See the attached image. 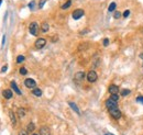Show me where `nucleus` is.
<instances>
[{"instance_id":"nucleus-5","label":"nucleus","mask_w":143,"mask_h":135,"mask_svg":"<svg viewBox=\"0 0 143 135\" xmlns=\"http://www.w3.org/2000/svg\"><path fill=\"white\" fill-rule=\"evenodd\" d=\"M110 114H111V116L113 119H120L121 118V112L118 108H115V109H111V110H109Z\"/></svg>"},{"instance_id":"nucleus-23","label":"nucleus","mask_w":143,"mask_h":135,"mask_svg":"<svg viewBox=\"0 0 143 135\" xmlns=\"http://www.w3.org/2000/svg\"><path fill=\"white\" fill-rule=\"evenodd\" d=\"M129 93H130V90L129 89H123L122 91H121V94H122V96H128Z\"/></svg>"},{"instance_id":"nucleus-31","label":"nucleus","mask_w":143,"mask_h":135,"mask_svg":"<svg viewBox=\"0 0 143 135\" xmlns=\"http://www.w3.org/2000/svg\"><path fill=\"white\" fill-rule=\"evenodd\" d=\"M19 135H28V133H27V131L22 130V131H20V132H19Z\"/></svg>"},{"instance_id":"nucleus-25","label":"nucleus","mask_w":143,"mask_h":135,"mask_svg":"<svg viewBox=\"0 0 143 135\" xmlns=\"http://www.w3.org/2000/svg\"><path fill=\"white\" fill-rule=\"evenodd\" d=\"M113 17H115V19H119V18L121 17V13L119 11H116L115 14H113Z\"/></svg>"},{"instance_id":"nucleus-15","label":"nucleus","mask_w":143,"mask_h":135,"mask_svg":"<svg viewBox=\"0 0 143 135\" xmlns=\"http://www.w3.org/2000/svg\"><path fill=\"white\" fill-rule=\"evenodd\" d=\"M71 6H72V0H67V1H66L64 5H62L61 8L63 9V10H65V9H68Z\"/></svg>"},{"instance_id":"nucleus-12","label":"nucleus","mask_w":143,"mask_h":135,"mask_svg":"<svg viewBox=\"0 0 143 135\" xmlns=\"http://www.w3.org/2000/svg\"><path fill=\"white\" fill-rule=\"evenodd\" d=\"M10 85H11V88H12V90H13V91H16V92H17L18 94H21V93H22V92H21V90H20L19 88H18L17 83L14 82V81H11Z\"/></svg>"},{"instance_id":"nucleus-2","label":"nucleus","mask_w":143,"mask_h":135,"mask_svg":"<svg viewBox=\"0 0 143 135\" xmlns=\"http://www.w3.org/2000/svg\"><path fill=\"white\" fill-rule=\"evenodd\" d=\"M24 85H25V87H27V88H29V89H34L35 86H36V82H35L34 79L28 78V79L24 80Z\"/></svg>"},{"instance_id":"nucleus-20","label":"nucleus","mask_w":143,"mask_h":135,"mask_svg":"<svg viewBox=\"0 0 143 135\" xmlns=\"http://www.w3.org/2000/svg\"><path fill=\"white\" fill-rule=\"evenodd\" d=\"M18 114H19L20 118H23V116L25 115V111H24V109H19V111H18Z\"/></svg>"},{"instance_id":"nucleus-22","label":"nucleus","mask_w":143,"mask_h":135,"mask_svg":"<svg viewBox=\"0 0 143 135\" xmlns=\"http://www.w3.org/2000/svg\"><path fill=\"white\" fill-rule=\"evenodd\" d=\"M110 99H111L112 101H115V102H118V100H119V96H118V94H111Z\"/></svg>"},{"instance_id":"nucleus-14","label":"nucleus","mask_w":143,"mask_h":135,"mask_svg":"<svg viewBox=\"0 0 143 135\" xmlns=\"http://www.w3.org/2000/svg\"><path fill=\"white\" fill-rule=\"evenodd\" d=\"M68 104H69V107H71L76 113H78V114H79V113H80V112H79V109H78V107H77V105L74 103V102H69Z\"/></svg>"},{"instance_id":"nucleus-8","label":"nucleus","mask_w":143,"mask_h":135,"mask_svg":"<svg viewBox=\"0 0 143 135\" xmlns=\"http://www.w3.org/2000/svg\"><path fill=\"white\" fill-rule=\"evenodd\" d=\"M85 78V72L84 71H79V72H77V74L75 75V81H77V82H80L82 80Z\"/></svg>"},{"instance_id":"nucleus-3","label":"nucleus","mask_w":143,"mask_h":135,"mask_svg":"<svg viewBox=\"0 0 143 135\" xmlns=\"http://www.w3.org/2000/svg\"><path fill=\"white\" fill-rule=\"evenodd\" d=\"M29 31L32 35H38V32H39V25L36 22H32L29 27Z\"/></svg>"},{"instance_id":"nucleus-24","label":"nucleus","mask_w":143,"mask_h":135,"mask_svg":"<svg viewBox=\"0 0 143 135\" xmlns=\"http://www.w3.org/2000/svg\"><path fill=\"white\" fill-rule=\"evenodd\" d=\"M20 74H21V75H27V74H28V70H27V69H25L24 67H21V68H20Z\"/></svg>"},{"instance_id":"nucleus-17","label":"nucleus","mask_w":143,"mask_h":135,"mask_svg":"<svg viewBox=\"0 0 143 135\" xmlns=\"http://www.w3.org/2000/svg\"><path fill=\"white\" fill-rule=\"evenodd\" d=\"M9 115H10V120H11V122H12V124H13V125H16L17 120H16V115H14V113L12 111H10Z\"/></svg>"},{"instance_id":"nucleus-19","label":"nucleus","mask_w":143,"mask_h":135,"mask_svg":"<svg viewBox=\"0 0 143 135\" xmlns=\"http://www.w3.org/2000/svg\"><path fill=\"white\" fill-rule=\"evenodd\" d=\"M116 7H117V5L115 2H112L111 5L109 6V8H108V10H109V12H112V11H115V9H116Z\"/></svg>"},{"instance_id":"nucleus-6","label":"nucleus","mask_w":143,"mask_h":135,"mask_svg":"<svg viewBox=\"0 0 143 135\" xmlns=\"http://www.w3.org/2000/svg\"><path fill=\"white\" fill-rule=\"evenodd\" d=\"M83 16H84V10H82V9H76L75 11L73 12V19L74 20H78Z\"/></svg>"},{"instance_id":"nucleus-16","label":"nucleus","mask_w":143,"mask_h":135,"mask_svg":"<svg viewBox=\"0 0 143 135\" xmlns=\"http://www.w3.org/2000/svg\"><path fill=\"white\" fill-rule=\"evenodd\" d=\"M32 93L34 94V96H36V97H41L42 96V90L38 89V88H34V89H33V91H32Z\"/></svg>"},{"instance_id":"nucleus-1","label":"nucleus","mask_w":143,"mask_h":135,"mask_svg":"<svg viewBox=\"0 0 143 135\" xmlns=\"http://www.w3.org/2000/svg\"><path fill=\"white\" fill-rule=\"evenodd\" d=\"M97 79H98V76H97V72L95 70H90L87 74V80L89 82H95Z\"/></svg>"},{"instance_id":"nucleus-33","label":"nucleus","mask_w":143,"mask_h":135,"mask_svg":"<svg viewBox=\"0 0 143 135\" xmlns=\"http://www.w3.org/2000/svg\"><path fill=\"white\" fill-rule=\"evenodd\" d=\"M140 57L142 58V59H143V54H141V55H140Z\"/></svg>"},{"instance_id":"nucleus-18","label":"nucleus","mask_w":143,"mask_h":135,"mask_svg":"<svg viewBox=\"0 0 143 135\" xmlns=\"http://www.w3.org/2000/svg\"><path fill=\"white\" fill-rule=\"evenodd\" d=\"M35 129V125H34V123H29L28 124V131L29 132H33Z\"/></svg>"},{"instance_id":"nucleus-26","label":"nucleus","mask_w":143,"mask_h":135,"mask_svg":"<svg viewBox=\"0 0 143 135\" xmlns=\"http://www.w3.org/2000/svg\"><path fill=\"white\" fill-rule=\"evenodd\" d=\"M130 16V10H126V11L123 12V18H128Z\"/></svg>"},{"instance_id":"nucleus-27","label":"nucleus","mask_w":143,"mask_h":135,"mask_svg":"<svg viewBox=\"0 0 143 135\" xmlns=\"http://www.w3.org/2000/svg\"><path fill=\"white\" fill-rule=\"evenodd\" d=\"M137 101H138V102H140V103H142V104H143V97H142V96H139V97H137Z\"/></svg>"},{"instance_id":"nucleus-35","label":"nucleus","mask_w":143,"mask_h":135,"mask_svg":"<svg viewBox=\"0 0 143 135\" xmlns=\"http://www.w3.org/2000/svg\"><path fill=\"white\" fill-rule=\"evenodd\" d=\"M1 2H2V0H0V6H1Z\"/></svg>"},{"instance_id":"nucleus-7","label":"nucleus","mask_w":143,"mask_h":135,"mask_svg":"<svg viewBox=\"0 0 143 135\" xmlns=\"http://www.w3.org/2000/svg\"><path fill=\"white\" fill-rule=\"evenodd\" d=\"M106 107H107L109 110H111V109H115V108H118V102L112 101V100L109 98V99L106 101Z\"/></svg>"},{"instance_id":"nucleus-10","label":"nucleus","mask_w":143,"mask_h":135,"mask_svg":"<svg viewBox=\"0 0 143 135\" xmlns=\"http://www.w3.org/2000/svg\"><path fill=\"white\" fill-rule=\"evenodd\" d=\"M40 135H51V130L47 126H42L40 129Z\"/></svg>"},{"instance_id":"nucleus-13","label":"nucleus","mask_w":143,"mask_h":135,"mask_svg":"<svg viewBox=\"0 0 143 135\" xmlns=\"http://www.w3.org/2000/svg\"><path fill=\"white\" fill-rule=\"evenodd\" d=\"M49 29H50V25L47 24L46 22H43V23H42V25H41V30H42V32H44V33H45V32L49 31Z\"/></svg>"},{"instance_id":"nucleus-30","label":"nucleus","mask_w":143,"mask_h":135,"mask_svg":"<svg viewBox=\"0 0 143 135\" xmlns=\"http://www.w3.org/2000/svg\"><path fill=\"white\" fill-rule=\"evenodd\" d=\"M44 3H45V0H42V1H40V5H39V8H42L44 6Z\"/></svg>"},{"instance_id":"nucleus-32","label":"nucleus","mask_w":143,"mask_h":135,"mask_svg":"<svg viewBox=\"0 0 143 135\" xmlns=\"http://www.w3.org/2000/svg\"><path fill=\"white\" fill-rule=\"evenodd\" d=\"M33 7H34V1L30 2V5H29V8H30V9H33Z\"/></svg>"},{"instance_id":"nucleus-11","label":"nucleus","mask_w":143,"mask_h":135,"mask_svg":"<svg viewBox=\"0 0 143 135\" xmlns=\"http://www.w3.org/2000/svg\"><path fill=\"white\" fill-rule=\"evenodd\" d=\"M2 96L6 98V99H10V98H12V91L10 89H6L2 91Z\"/></svg>"},{"instance_id":"nucleus-9","label":"nucleus","mask_w":143,"mask_h":135,"mask_svg":"<svg viewBox=\"0 0 143 135\" xmlns=\"http://www.w3.org/2000/svg\"><path fill=\"white\" fill-rule=\"evenodd\" d=\"M109 92L111 93V94H118L119 92V87L118 86H116V85H111L109 87Z\"/></svg>"},{"instance_id":"nucleus-21","label":"nucleus","mask_w":143,"mask_h":135,"mask_svg":"<svg viewBox=\"0 0 143 135\" xmlns=\"http://www.w3.org/2000/svg\"><path fill=\"white\" fill-rule=\"evenodd\" d=\"M24 59H25V58H24L23 55H19V56H18V58H17V63L20 64V63H22V62H24Z\"/></svg>"},{"instance_id":"nucleus-29","label":"nucleus","mask_w":143,"mask_h":135,"mask_svg":"<svg viewBox=\"0 0 143 135\" xmlns=\"http://www.w3.org/2000/svg\"><path fill=\"white\" fill-rule=\"evenodd\" d=\"M7 69H8V66H7V65L2 66V68H1V72H6V71H7Z\"/></svg>"},{"instance_id":"nucleus-28","label":"nucleus","mask_w":143,"mask_h":135,"mask_svg":"<svg viewBox=\"0 0 143 135\" xmlns=\"http://www.w3.org/2000/svg\"><path fill=\"white\" fill-rule=\"evenodd\" d=\"M109 45V40L108 39H105L104 40V46H108Z\"/></svg>"},{"instance_id":"nucleus-4","label":"nucleus","mask_w":143,"mask_h":135,"mask_svg":"<svg viewBox=\"0 0 143 135\" xmlns=\"http://www.w3.org/2000/svg\"><path fill=\"white\" fill-rule=\"evenodd\" d=\"M45 44H46V40L43 39V38H41V39H38V40L35 41L34 46H35L38 50H40V48H43V47L45 46Z\"/></svg>"},{"instance_id":"nucleus-34","label":"nucleus","mask_w":143,"mask_h":135,"mask_svg":"<svg viewBox=\"0 0 143 135\" xmlns=\"http://www.w3.org/2000/svg\"><path fill=\"white\" fill-rule=\"evenodd\" d=\"M32 135H39V134H36V133H33Z\"/></svg>"}]
</instances>
